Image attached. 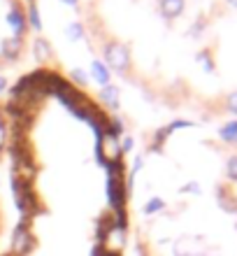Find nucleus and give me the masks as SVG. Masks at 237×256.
<instances>
[{"label": "nucleus", "mask_w": 237, "mask_h": 256, "mask_svg": "<svg viewBox=\"0 0 237 256\" xmlns=\"http://www.w3.org/2000/svg\"><path fill=\"white\" fill-rule=\"evenodd\" d=\"M228 2H231V5H233V7H237V0H228Z\"/></svg>", "instance_id": "11"}, {"label": "nucleus", "mask_w": 237, "mask_h": 256, "mask_svg": "<svg viewBox=\"0 0 237 256\" xmlns=\"http://www.w3.org/2000/svg\"><path fill=\"white\" fill-rule=\"evenodd\" d=\"M161 7H163V14L165 16H179L184 12V0H161Z\"/></svg>", "instance_id": "2"}, {"label": "nucleus", "mask_w": 237, "mask_h": 256, "mask_svg": "<svg viewBox=\"0 0 237 256\" xmlns=\"http://www.w3.org/2000/svg\"><path fill=\"white\" fill-rule=\"evenodd\" d=\"M226 175L233 184H237V156H231L228 163H226Z\"/></svg>", "instance_id": "4"}, {"label": "nucleus", "mask_w": 237, "mask_h": 256, "mask_svg": "<svg viewBox=\"0 0 237 256\" xmlns=\"http://www.w3.org/2000/svg\"><path fill=\"white\" fill-rule=\"evenodd\" d=\"M200 61H203V66H205V70H214V66H212V58H210V52H203V54L198 56Z\"/></svg>", "instance_id": "9"}, {"label": "nucleus", "mask_w": 237, "mask_h": 256, "mask_svg": "<svg viewBox=\"0 0 237 256\" xmlns=\"http://www.w3.org/2000/svg\"><path fill=\"white\" fill-rule=\"evenodd\" d=\"M2 230H5V216H2V208H0V238H2Z\"/></svg>", "instance_id": "10"}, {"label": "nucleus", "mask_w": 237, "mask_h": 256, "mask_svg": "<svg viewBox=\"0 0 237 256\" xmlns=\"http://www.w3.org/2000/svg\"><path fill=\"white\" fill-rule=\"evenodd\" d=\"M81 35H84V30H81L79 24H72V26L68 28V38H70V40H79Z\"/></svg>", "instance_id": "7"}, {"label": "nucleus", "mask_w": 237, "mask_h": 256, "mask_svg": "<svg viewBox=\"0 0 237 256\" xmlns=\"http://www.w3.org/2000/svg\"><path fill=\"white\" fill-rule=\"evenodd\" d=\"M221 140L224 142H237V119L228 122L221 128Z\"/></svg>", "instance_id": "3"}, {"label": "nucleus", "mask_w": 237, "mask_h": 256, "mask_svg": "<svg viewBox=\"0 0 237 256\" xmlns=\"http://www.w3.org/2000/svg\"><path fill=\"white\" fill-rule=\"evenodd\" d=\"M63 2H70V5H72V2H77V0H63Z\"/></svg>", "instance_id": "12"}, {"label": "nucleus", "mask_w": 237, "mask_h": 256, "mask_svg": "<svg viewBox=\"0 0 237 256\" xmlns=\"http://www.w3.org/2000/svg\"><path fill=\"white\" fill-rule=\"evenodd\" d=\"M107 61H109V66L123 70L126 63H128V52H126V47H121V44H112V47H107Z\"/></svg>", "instance_id": "1"}, {"label": "nucleus", "mask_w": 237, "mask_h": 256, "mask_svg": "<svg viewBox=\"0 0 237 256\" xmlns=\"http://www.w3.org/2000/svg\"><path fill=\"white\" fill-rule=\"evenodd\" d=\"M93 74H95V80L100 82V84H107L109 74H107V68L102 66V63H93Z\"/></svg>", "instance_id": "5"}, {"label": "nucleus", "mask_w": 237, "mask_h": 256, "mask_svg": "<svg viewBox=\"0 0 237 256\" xmlns=\"http://www.w3.org/2000/svg\"><path fill=\"white\" fill-rule=\"evenodd\" d=\"M102 98H105V100L109 102V105H116V98H119V91H116V88H109V86H105L102 88Z\"/></svg>", "instance_id": "6"}, {"label": "nucleus", "mask_w": 237, "mask_h": 256, "mask_svg": "<svg viewBox=\"0 0 237 256\" xmlns=\"http://www.w3.org/2000/svg\"><path fill=\"white\" fill-rule=\"evenodd\" d=\"M226 108L231 110L233 114H237V91H235V94L228 96V100H226Z\"/></svg>", "instance_id": "8"}]
</instances>
